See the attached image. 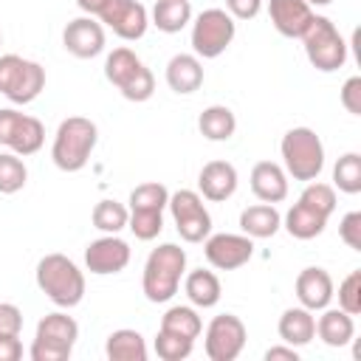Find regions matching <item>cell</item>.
Listing matches in <instances>:
<instances>
[{"mask_svg":"<svg viewBox=\"0 0 361 361\" xmlns=\"http://www.w3.org/2000/svg\"><path fill=\"white\" fill-rule=\"evenodd\" d=\"M183 274H186V251L180 245L164 243L152 248L144 262V274H141V290L147 302L152 305L169 302L178 293Z\"/></svg>","mask_w":361,"mask_h":361,"instance_id":"1","label":"cell"},{"mask_svg":"<svg viewBox=\"0 0 361 361\" xmlns=\"http://www.w3.org/2000/svg\"><path fill=\"white\" fill-rule=\"evenodd\" d=\"M96 141H99V127L90 118L68 116L65 121H59L54 144H51V158H54L56 169H62V172L85 169L96 149Z\"/></svg>","mask_w":361,"mask_h":361,"instance_id":"2","label":"cell"},{"mask_svg":"<svg viewBox=\"0 0 361 361\" xmlns=\"http://www.w3.org/2000/svg\"><path fill=\"white\" fill-rule=\"evenodd\" d=\"M37 288L56 307H76L85 296V274L65 254H45L37 262Z\"/></svg>","mask_w":361,"mask_h":361,"instance_id":"3","label":"cell"},{"mask_svg":"<svg viewBox=\"0 0 361 361\" xmlns=\"http://www.w3.org/2000/svg\"><path fill=\"white\" fill-rule=\"evenodd\" d=\"M279 152L282 169L293 180H316L324 169V144L310 127H290L279 141Z\"/></svg>","mask_w":361,"mask_h":361,"instance_id":"4","label":"cell"},{"mask_svg":"<svg viewBox=\"0 0 361 361\" xmlns=\"http://www.w3.org/2000/svg\"><path fill=\"white\" fill-rule=\"evenodd\" d=\"M104 76H107L110 85L118 87V93L127 102H147L155 93V76H152V71L127 45L113 48L107 54V59H104Z\"/></svg>","mask_w":361,"mask_h":361,"instance_id":"5","label":"cell"},{"mask_svg":"<svg viewBox=\"0 0 361 361\" xmlns=\"http://www.w3.org/2000/svg\"><path fill=\"white\" fill-rule=\"evenodd\" d=\"M305 42V54H307V62L322 71V73H333L338 68H344L347 62V42L344 37L338 34L336 23L322 17V14H313L307 31L299 37Z\"/></svg>","mask_w":361,"mask_h":361,"instance_id":"6","label":"cell"},{"mask_svg":"<svg viewBox=\"0 0 361 361\" xmlns=\"http://www.w3.org/2000/svg\"><path fill=\"white\" fill-rule=\"evenodd\" d=\"M45 90V68L20 54L0 56V93L14 104H31Z\"/></svg>","mask_w":361,"mask_h":361,"instance_id":"7","label":"cell"},{"mask_svg":"<svg viewBox=\"0 0 361 361\" xmlns=\"http://www.w3.org/2000/svg\"><path fill=\"white\" fill-rule=\"evenodd\" d=\"M237 23L226 8H203L192 23V51L197 59H217L234 39Z\"/></svg>","mask_w":361,"mask_h":361,"instance_id":"8","label":"cell"},{"mask_svg":"<svg viewBox=\"0 0 361 361\" xmlns=\"http://www.w3.org/2000/svg\"><path fill=\"white\" fill-rule=\"evenodd\" d=\"M166 209L172 212L175 228L183 243H203L212 234V214L203 206L200 192L195 189H178L169 195Z\"/></svg>","mask_w":361,"mask_h":361,"instance_id":"9","label":"cell"},{"mask_svg":"<svg viewBox=\"0 0 361 361\" xmlns=\"http://www.w3.org/2000/svg\"><path fill=\"white\" fill-rule=\"evenodd\" d=\"M245 338H248V330H245L243 319L234 313H220L206 327L203 350H206L209 361H234L243 353Z\"/></svg>","mask_w":361,"mask_h":361,"instance_id":"10","label":"cell"},{"mask_svg":"<svg viewBox=\"0 0 361 361\" xmlns=\"http://www.w3.org/2000/svg\"><path fill=\"white\" fill-rule=\"evenodd\" d=\"M96 17L102 25H107L116 37H121L127 42L141 39L149 25V14L138 0H104V6L99 8Z\"/></svg>","mask_w":361,"mask_h":361,"instance_id":"11","label":"cell"},{"mask_svg":"<svg viewBox=\"0 0 361 361\" xmlns=\"http://www.w3.org/2000/svg\"><path fill=\"white\" fill-rule=\"evenodd\" d=\"M203 254L217 271H237L254 257V240L248 234H209L203 240Z\"/></svg>","mask_w":361,"mask_h":361,"instance_id":"12","label":"cell"},{"mask_svg":"<svg viewBox=\"0 0 361 361\" xmlns=\"http://www.w3.org/2000/svg\"><path fill=\"white\" fill-rule=\"evenodd\" d=\"M130 265V245L118 234H104L85 248V268L96 276L118 274Z\"/></svg>","mask_w":361,"mask_h":361,"instance_id":"13","label":"cell"},{"mask_svg":"<svg viewBox=\"0 0 361 361\" xmlns=\"http://www.w3.org/2000/svg\"><path fill=\"white\" fill-rule=\"evenodd\" d=\"M62 45L76 59H93V56H99L104 51V25L90 14L76 17V20H71L65 25Z\"/></svg>","mask_w":361,"mask_h":361,"instance_id":"14","label":"cell"},{"mask_svg":"<svg viewBox=\"0 0 361 361\" xmlns=\"http://www.w3.org/2000/svg\"><path fill=\"white\" fill-rule=\"evenodd\" d=\"M293 290H296V299H299L302 307H307L313 313L324 310L330 305V299H333V276L319 265L302 268L296 282H293Z\"/></svg>","mask_w":361,"mask_h":361,"instance_id":"15","label":"cell"},{"mask_svg":"<svg viewBox=\"0 0 361 361\" xmlns=\"http://www.w3.org/2000/svg\"><path fill=\"white\" fill-rule=\"evenodd\" d=\"M237 169L228 161H209L203 164L200 175H197V189L200 197L212 200V203H223L237 192Z\"/></svg>","mask_w":361,"mask_h":361,"instance_id":"16","label":"cell"},{"mask_svg":"<svg viewBox=\"0 0 361 361\" xmlns=\"http://www.w3.org/2000/svg\"><path fill=\"white\" fill-rule=\"evenodd\" d=\"M268 17H271L274 28L282 37L299 39L307 31L310 20H313V8L305 0H271L268 3Z\"/></svg>","mask_w":361,"mask_h":361,"instance_id":"17","label":"cell"},{"mask_svg":"<svg viewBox=\"0 0 361 361\" xmlns=\"http://www.w3.org/2000/svg\"><path fill=\"white\" fill-rule=\"evenodd\" d=\"M251 192L262 203H279L288 197V172L274 161H259L251 169Z\"/></svg>","mask_w":361,"mask_h":361,"instance_id":"18","label":"cell"},{"mask_svg":"<svg viewBox=\"0 0 361 361\" xmlns=\"http://www.w3.org/2000/svg\"><path fill=\"white\" fill-rule=\"evenodd\" d=\"M166 85L178 96H189L203 85V65L195 54H175L166 62Z\"/></svg>","mask_w":361,"mask_h":361,"instance_id":"19","label":"cell"},{"mask_svg":"<svg viewBox=\"0 0 361 361\" xmlns=\"http://www.w3.org/2000/svg\"><path fill=\"white\" fill-rule=\"evenodd\" d=\"M276 333L285 344L290 347H305L316 338V316L313 310L307 307H288L282 316H279V324H276Z\"/></svg>","mask_w":361,"mask_h":361,"instance_id":"20","label":"cell"},{"mask_svg":"<svg viewBox=\"0 0 361 361\" xmlns=\"http://www.w3.org/2000/svg\"><path fill=\"white\" fill-rule=\"evenodd\" d=\"M316 336L327 344V347H344L353 341L355 336V322L350 313H344L341 307H324L322 316L316 319Z\"/></svg>","mask_w":361,"mask_h":361,"instance_id":"21","label":"cell"},{"mask_svg":"<svg viewBox=\"0 0 361 361\" xmlns=\"http://www.w3.org/2000/svg\"><path fill=\"white\" fill-rule=\"evenodd\" d=\"M240 228L251 240H268L282 228V214L274 209V203H254L240 212Z\"/></svg>","mask_w":361,"mask_h":361,"instance_id":"22","label":"cell"},{"mask_svg":"<svg viewBox=\"0 0 361 361\" xmlns=\"http://www.w3.org/2000/svg\"><path fill=\"white\" fill-rule=\"evenodd\" d=\"M183 293H186V299H189L195 307L206 310V307H214V305L220 302L223 288H220V279H217L214 271L195 268V271H189V274L183 276Z\"/></svg>","mask_w":361,"mask_h":361,"instance_id":"23","label":"cell"},{"mask_svg":"<svg viewBox=\"0 0 361 361\" xmlns=\"http://www.w3.org/2000/svg\"><path fill=\"white\" fill-rule=\"evenodd\" d=\"M327 220H330V217H324V214H319V212H313L310 206H305V203L296 200V203L285 212L282 226H285V231H288L290 237H296V240H313V237H319V234L324 231Z\"/></svg>","mask_w":361,"mask_h":361,"instance_id":"24","label":"cell"},{"mask_svg":"<svg viewBox=\"0 0 361 361\" xmlns=\"http://www.w3.org/2000/svg\"><path fill=\"white\" fill-rule=\"evenodd\" d=\"M104 355L110 361H147V341L138 330H130V327H121V330H113L104 341Z\"/></svg>","mask_w":361,"mask_h":361,"instance_id":"25","label":"cell"},{"mask_svg":"<svg viewBox=\"0 0 361 361\" xmlns=\"http://www.w3.org/2000/svg\"><path fill=\"white\" fill-rule=\"evenodd\" d=\"M42 144H45V127H42V121L34 118V116L20 113V118H17V124H14L11 138H8L6 147H8L11 152H17L20 158H25V155L39 152Z\"/></svg>","mask_w":361,"mask_h":361,"instance_id":"26","label":"cell"},{"mask_svg":"<svg viewBox=\"0 0 361 361\" xmlns=\"http://www.w3.org/2000/svg\"><path fill=\"white\" fill-rule=\"evenodd\" d=\"M197 130L206 141H228L237 130V118L226 104H209L197 116Z\"/></svg>","mask_w":361,"mask_h":361,"instance_id":"27","label":"cell"},{"mask_svg":"<svg viewBox=\"0 0 361 361\" xmlns=\"http://www.w3.org/2000/svg\"><path fill=\"white\" fill-rule=\"evenodd\" d=\"M192 23V3L189 0H158L152 6V25L164 34H178Z\"/></svg>","mask_w":361,"mask_h":361,"instance_id":"28","label":"cell"},{"mask_svg":"<svg viewBox=\"0 0 361 361\" xmlns=\"http://www.w3.org/2000/svg\"><path fill=\"white\" fill-rule=\"evenodd\" d=\"M34 338H45V341H56V344H68L73 347L76 338H79V324L73 316L56 310V313H48L39 319L37 324V336Z\"/></svg>","mask_w":361,"mask_h":361,"instance_id":"29","label":"cell"},{"mask_svg":"<svg viewBox=\"0 0 361 361\" xmlns=\"http://www.w3.org/2000/svg\"><path fill=\"white\" fill-rule=\"evenodd\" d=\"M161 330H169V333H178L183 338H192L195 341L203 333V322H200L195 305L192 307L189 305H175V307H169L161 316Z\"/></svg>","mask_w":361,"mask_h":361,"instance_id":"30","label":"cell"},{"mask_svg":"<svg viewBox=\"0 0 361 361\" xmlns=\"http://www.w3.org/2000/svg\"><path fill=\"white\" fill-rule=\"evenodd\" d=\"M333 189L344 195H358L361 192V155L358 152H344L336 166H333Z\"/></svg>","mask_w":361,"mask_h":361,"instance_id":"31","label":"cell"},{"mask_svg":"<svg viewBox=\"0 0 361 361\" xmlns=\"http://www.w3.org/2000/svg\"><path fill=\"white\" fill-rule=\"evenodd\" d=\"M93 226L104 234H118L121 228H127V220H130V209L118 200H99L93 206V214H90Z\"/></svg>","mask_w":361,"mask_h":361,"instance_id":"32","label":"cell"},{"mask_svg":"<svg viewBox=\"0 0 361 361\" xmlns=\"http://www.w3.org/2000/svg\"><path fill=\"white\" fill-rule=\"evenodd\" d=\"M130 206L127 209H147V212H164L166 203H169V189L158 180H147V183H138L133 192H130Z\"/></svg>","mask_w":361,"mask_h":361,"instance_id":"33","label":"cell"},{"mask_svg":"<svg viewBox=\"0 0 361 361\" xmlns=\"http://www.w3.org/2000/svg\"><path fill=\"white\" fill-rule=\"evenodd\" d=\"M28 169L17 152H0V195H14L25 186Z\"/></svg>","mask_w":361,"mask_h":361,"instance_id":"34","label":"cell"},{"mask_svg":"<svg viewBox=\"0 0 361 361\" xmlns=\"http://www.w3.org/2000/svg\"><path fill=\"white\" fill-rule=\"evenodd\" d=\"M299 203H305L313 212L330 217L336 212V189L330 183H322V180H307V186L299 195Z\"/></svg>","mask_w":361,"mask_h":361,"instance_id":"35","label":"cell"},{"mask_svg":"<svg viewBox=\"0 0 361 361\" xmlns=\"http://www.w3.org/2000/svg\"><path fill=\"white\" fill-rule=\"evenodd\" d=\"M192 347L195 341L192 338H183L178 333H169V330H161L158 327V336H155V353L161 361H183L192 355Z\"/></svg>","mask_w":361,"mask_h":361,"instance_id":"36","label":"cell"},{"mask_svg":"<svg viewBox=\"0 0 361 361\" xmlns=\"http://www.w3.org/2000/svg\"><path fill=\"white\" fill-rule=\"evenodd\" d=\"M127 228L135 234V240H155L164 228V212H147V209H130Z\"/></svg>","mask_w":361,"mask_h":361,"instance_id":"37","label":"cell"},{"mask_svg":"<svg viewBox=\"0 0 361 361\" xmlns=\"http://www.w3.org/2000/svg\"><path fill=\"white\" fill-rule=\"evenodd\" d=\"M338 307L350 316L361 313V271H350L338 285Z\"/></svg>","mask_w":361,"mask_h":361,"instance_id":"38","label":"cell"},{"mask_svg":"<svg viewBox=\"0 0 361 361\" xmlns=\"http://www.w3.org/2000/svg\"><path fill=\"white\" fill-rule=\"evenodd\" d=\"M73 353V347L68 344H56V341H45V338H34L31 341V361H68Z\"/></svg>","mask_w":361,"mask_h":361,"instance_id":"39","label":"cell"},{"mask_svg":"<svg viewBox=\"0 0 361 361\" xmlns=\"http://www.w3.org/2000/svg\"><path fill=\"white\" fill-rule=\"evenodd\" d=\"M338 237L353 248L361 251V212H347L338 223Z\"/></svg>","mask_w":361,"mask_h":361,"instance_id":"40","label":"cell"},{"mask_svg":"<svg viewBox=\"0 0 361 361\" xmlns=\"http://www.w3.org/2000/svg\"><path fill=\"white\" fill-rule=\"evenodd\" d=\"M23 310L14 302H0V336H20Z\"/></svg>","mask_w":361,"mask_h":361,"instance_id":"41","label":"cell"},{"mask_svg":"<svg viewBox=\"0 0 361 361\" xmlns=\"http://www.w3.org/2000/svg\"><path fill=\"white\" fill-rule=\"evenodd\" d=\"M341 107L353 116H361V76H350L344 85H341Z\"/></svg>","mask_w":361,"mask_h":361,"instance_id":"42","label":"cell"},{"mask_svg":"<svg viewBox=\"0 0 361 361\" xmlns=\"http://www.w3.org/2000/svg\"><path fill=\"white\" fill-rule=\"evenodd\" d=\"M262 8V0H226V11L234 20H254Z\"/></svg>","mask_w":361,"mask_h":361,"instance_id":"43","label":"cell"},{"mask_svg":"<svg viewBox=\"0 0 361 361\" xmlns=\"http://www.w3.org/2000/svg\"><path fill=\"white\" fill-rule=\"evenodd\" d=\"M20 358H23L20 336H0V361H20Z\"/></svg>","mask_w":361,"mask_h":361,"instance_id":"44","label":"cell"},{"mask_svg":"<svg viewBox=\"0 0 361 361\" xmlns=\"http://www.w3.org/2000/svg\"><path fill=\"white\" fill-rule=\"evenodd\" d=\"M17 118H20V110H14V107H0V147L8 144Z\"/></svg>","mask_w":361,"mask_h":361,"instance_id":"45","label":"cell"},{"mask_svg":"<svg viewBox=\"0 0 361 361\" xmlns=\"http://www.w3.org/2000/svg\"><path fill=\"white\" fill-rule=\"evenodd\" d=\"M265 361H299V353H296V347L282 341V344L265 350Z\"/></svg>","mask_w":361,"mask_h":361,"instance_id":"46","label":"cell"},{"mask_svg":"<svg viewBox=\"0 0 361 361\" xmlns=\"http://www.w3.org/2000/svg\"><path fill=\"white\" fill-rule=\"evenodd\" d=\"M76 6L85 11V14H90V17H96L99 14V8L104 6V0H76Z\"/></svg>","mask_w":361,"mask_h":361,"instance_id":"47","label":"cell"},{"mask_svg":"<svg viewBox=\"0 0 361 361\" xmlns=\"http://www.w3.org/2000/svg\"><path fill=\"white\" fill-rule=\"evenodd\" d=\"M305 3H307V6H330L333 0H305Z\"/></svg>","mask_w":361,"mask_h":361,"instance_id":"48","label":"cell"},{"mask_svg":"<svg viewBox=\"0 0 361 361\" xmlns=\"http://www.w3.org/2000/svg\"><path fill=\"white\" fill-rule=\"evenodd\" d=\"M0 45H3V34H0Z\"/></svg>","mask_w":361,"mask_h":361,"instance_id":"49","label":"cell"}]
</instances>
